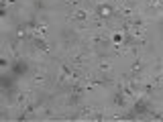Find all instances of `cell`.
I'll return each mask as SVG.
<instances>
[{"mask_svg":"<svg viewBox=\"0 0 163 122\" xmlns=\"http://www.w3.org/2000/svg\"><path fill=\"white\" fill-rule=\"evenodd\" d=\"M98 12H100V14H102L104 18H106V16H110V14H112V10H110V6H100V10H98Z\"/></svg>","mask_w":163,"mask_h":122,"instance_id":"obj_1","label":"cell"}]
</instances>
